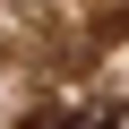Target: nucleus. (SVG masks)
I'll use <instances>...</instances> for the list:
<instances>
[{
	"label": "nucleus",
	"instance_id": "obj_2",
	"mask_svg": "<svg viewBox=\"0 0 129 129\" xmlns=\"http://www.w3.org/2000/svg\"><path fill=\"white\" fill-rule=\"evenodd\" d=\"M78 129H129V103H95V112H78Z\"/></svg>",
	"mask_w": 129,
	"mask_h": 129
},
{
	"label": "nucleus",
	"instance_id": "obj_1",
	"mask_svg": "<svg viewBox=\"0 0 129 129\" xmlns=\"http://www.w3.org/2000/svg\"><path fill=\"white\" fill-rule=\"evenodd\" d=\"M17 129H78V112H69V103H43V112H26Z\"/></svg>",
	"mask_w": 129,
	"mask_h": 129
}]
</instances>
